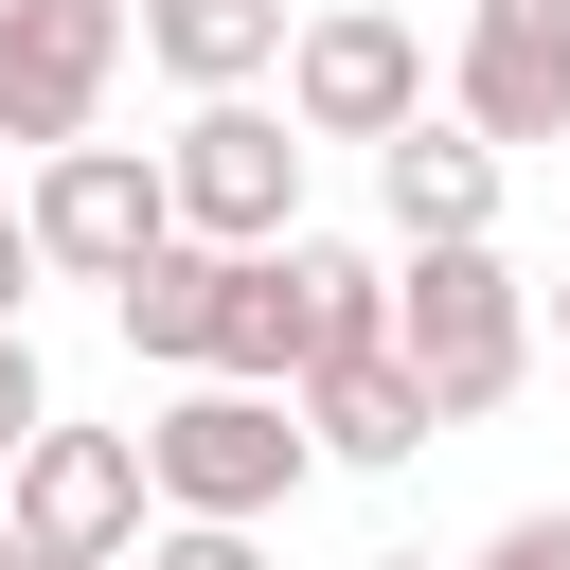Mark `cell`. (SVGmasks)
I'll use <instances>...</instances> for the list:
<instances>
[{
    "instance_id": "6da1fadb",
    "label": "cell",
    "mask_w": 570,
    "mask_h": 570,
    "mask_svg": "<svg viewBox=\"0 0 570 570\" xmlns=\"http://www.w3.org/2000/svg\"><path fill=\"white\" fill-rule=\"evenodd\" d=\"M392 374L428 392V428H481L517 374H534V285L499 232H445V249H392Z\"/></svg>"
},
{
    "instance_id": "7a4b0ae2",
    "label": "cell",
    "mask_w": 570,
    "mask_h": 570,
    "mask_svg": "<svg viewBox=\"0 0 570 570\" xmlns=\"http://www.w3.org/2000/svg\"><path fill=\"white\" fill-rule=\"evenodd\" d=\"M303 481H321V445H303V410L249 392V374H178V392L142 410V499H160V517H285Z\"/></svg>"
},
{
    "instance_id": "3957f363",
    "label": "cell",
    "mask_w": 570,
    "mask_h": 570,
    "mask_svg": "<svg viewBox=\"0 0 570 570\" xmlns=\"http://www.w3.org/2000/svg\"><path fill=\"white\" fill-rule=\"evenodd\" d=\"M267 89H285V125H303V142H392V125L428 107V36H410L392 0H285Z\"/></svg>"
},
{
    "instance_id": "277c9868",
    "label": "cell",
    "mask_w": 570,
    "mask_h": 570,
    "mask_svg": "<svg viewBox=\"0 0 570 570\" xmlns=\"http://www.w3.org/2000/svg\"><path fill=\"white\" fill-rule=\"evenodd\" d=\"M160 214H178V232H214V249L303 232V125H285L267 89H196V107H178V142H160Z\"/></svg>"
},
{
    "instance_id": "5b68a950",
    "label": "cell",
    "mask_w": 570,
    "mask_h": 570,
    "mask_svg": "<svg viewBox=\"0 0 570 570\" xmlns=\"http://www.w3.org/2000/svg\"><path fill=\"white\" fill-rule=\"evenodd\" d=\"M18 232H36V267H71V285H125L178 214H160V160L142 142H36V196H18Z\"/></svg>"
},
{
    "instance_id": "8992f818",
    "label": "cell",
    "mask_w": 570,
    "mask_h": 570,
    "mask_svg": "<svg viewBox=\"0 0 570 570\" xmlns=\"http://www.w3.org/2000/svg\"><path fill=\"white\" fill-rule=\"evenodd\" d=\"M0 517H18V552H125L160 499H142V428H71V410H36V445L0 463Z\"/></svg>"
},
{
    "instance_id": "52a82bcc",
    "label": "cell",
    "mask_w": 570,
    "mask_h": 570,
    "mask_svg": "<svg viewBox=\"0 0 570 570\" xmlns=\"http://www.w3.org/2000/svg\"><path fill=\"white\" fill-rule=\"evenodd\" d=\"M428 107H463L499 160H517V142H570V0H463Z\"/></svg>"
},
{
    "instance_id": "ba28073f",
    "label": "cell",
    "mask_w": 570,
    "mask_h": 570,
    "mask_svg": "<svg viewBox=\"0 0 570 570\" xmlns=\"http://www.w3.org/2000/svg\"><path fill=\"white\" fill-rule=\"evenodd\" d=\"M125 71V0H0V142H89Z\"/></svg>"
},
{
    "instance_id": "9c48e42d",
    "label": "cell",
    "mask_w": 570,
    "mask_h": 570,
    "mask_svg": "<svg viewBox=\"0 0 570 570\" xmlns=\"http://www.w3.org/2000/svg\"><path fill=\"white\" fill-rule=\"evenodd\" d=\"M499 196H517V160L463 125V107H410L392 142H374V214H392V249H445V232H499Z\"/></svg>"
},
{
    "instance_id": "30bf717a",
    "label": "cell",
    "mask_w": 570,
    "mask_h": 570,
    "mask_svg": "<svg viewBox=\"0 0 570 570\" xmlns=\"http://www.w3.org/2000/svg\"><path fill=\"white\" fill-rule=\"evenodd\" d=\"M267 285H285V374L392 338V249H356V232H267Z\"/></svg>"
},
{
    "instance_id": "8fae6325",
    "label": "cell",
    "mask_w": 570,
    "mask_h": 570,
    "mask_svg": "<svg viewBox=\"0 0 570 570\" xmlns=\"http://www.w3.org/2000/svg\"><path fill=\"white\" fill-rule=\"evenodd\" d=\"M285 410H303V445H321V463H356V481H392V463H428V445H445V428H428V392L392 374V338H374V356L285 374Z\"/></svg>"
},
{
    "instance_id": "7c38bea8",
    "label": "cell",
    "mask_w": 570,
    "mask_h": 570,
    "mask_svg": "<svg viewBox=\"0 0 570 570\" xmlns=\"http://www.w3.org/2000/svg\"><path fill=\"white\" fill-rule=\"evenodd\" d=\"M125 53L196 107V89H267V53H285V0H125Z\"/></svg>"
},
{
    "instance_id": "4fadbf2b",
    "label": "cell",
    "mask_w": 570,
    "mask_h": 570,
    "mask_svg": "<svg viewBox=\"0 0 570 570\" xmlns=\"http://www.w3.org/2000/svg\"><path fill=\"white\" fill-rule=\"evenodd\" d=\"M232 267H249V249H214V232H160V249L107 285V303H125V356L196 374V356H214V321H232Z\"/></svg>"
},
{
    "instance_id": "5bb4252c",
    "label": "cell",
    "mask_w": 570,
    "mask_h": 570,
    "mask_svg": "<svg viewBox=\"0 0 570 570\" xmlns=\"http://www.w3.org/2000/svg\"><path fill=\"white\" fill-rule=\"evenodd\" d=\"M125 570H267V517H142Z\"/></svg>"
},
{
    "instance_id": "9a60e30c",
    "label": "cell",
    "mask_w": 570,
    "mask_h": 570,
    "mask_svg": "<svg viewBox=\"0 0 570 570\" xmlns=\"http://www.w3.org/2000/svg\"><path fill=\"white\" fill-rule=\"evenodd\" d=\"M463 570H570V499H517V517H499Z\"/></svg>"
},
{
    "instance_id": "2e32d148",
    "label": "cell",
    "mask_w": 570,
    "mask_h": 570,
    "mask_svg": "<svg viewBox=\"0 0 570 570\" xmlns=\"http://www.w3.org/2000/svg\"><path fill=\"white\" fill-rule=\"evenodd\" d=\"M36 410H53V374H36V338H18V321H0V463H18V445H36Z\"/></svg>"
},
{
    "instance_id": "e0dca14e",
    "label": "cell",
    "mask_w": 570,
    "mask_h": 570,
    "mask_svg": "<svg viewBox=\"0 0 570 570\" xmlns=\"http://www.w3.org/2000/svg\"><path fill=\"white\" fill-rule=\"evenodd\" d=\"M36 303V232H18V196H0V321Z\"/></svg>"
},
{
    "instance_id": "ac0fdd59",
    "label": "cell",
    "mask_w": 570,
    "mask_h": 570,
    "mask_svg": "<svg viewBox=\"0 0 570 570\" xmlns=\"http://www.w3.org/2000/svg\"><path fill=\"white\" fill-rule=\"evenodd\" d=\"M0 570H125V552H0Z\"/></svg>"
},
{
    "instance_id": "d6986e66",
    "label": "cell",
    "mask_w": 570,
    "mask_h": 570,
    "mask_svg": "<svg viewBox=\"0 0 570 570\" xmlns=\"http://www.w3.org/2000/svg\"><path fill=\"white\" fill-rule=\"evenodd\" d=\"M374 570H428V552H374Z\"/></svg>"
},
{
    "instance_id": "ffe728a7",
    "label": "cell",
    "mask_w": 570,
    "mask_h": 570,
    "mask_svg": "<svg viewBox=\"0 0 570 570\" xmlns=\"http://www.w3.org/2000/svg\"><path fill=\"white\" fill-rule=\"evenodd\" d=\"M552 338H570V285H552Z\"/></svg>"
},
{
    "instance_id": "44dd1931",
    "label": "cell",
    "mask_w": 570,
    "mask_h": 570,
    "mask_svg": "<svg viewBox=\"0 0 570 570\" xmlns=\"http://www.w3.org/2000/svg\"><path fill=\"white\" fill-rule=\"evenodd\" d=\"M0 552H18V517H0Z\"/></svg>"
}]
</instances>
